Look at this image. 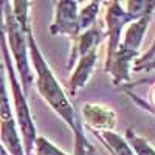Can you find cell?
<instances>
[{"mask_svg":"<svg viewBox=\"0 0 155 155\" xmlns=\"http://www.w3.org/2000/svg\"><path fill=\"white\" fill-rule=\"evenodd\" d=\"M27 36H28V48H30V62H31V68L34 70V84L37 92L73 132L79 113L73 107L68 95L64 92L58 78L54 76L45 56L42 54L33 33V25L27 30Z\"/></svg>","mask_w":155,"mask_h":155,"instance_id":"obj_1","label":"cell"},{"mask_svg":"<svg viewBox=\"0 0 155 155\" xmlns=\"http://www.w3.org/2000/svg\"><path fill=\"white\" fill-rule=\"evenodd\" d=\"M0 51L5 64L6 79L9 82L11 96H12V112L19 127V134L22 138V146L25 155H34V141L37 138V129L33 120V113L28 106V99L25 95L20 79L16 74V67L12 58L9 54L8 44H6V34H5V22H3V0H0Z\"/></svg>","mask_w":155,"mask_h":155,"instance_id":"obj_2","label":"cell"},{"mask_svg":"<svg viewBox=\"0 0 155 155\" xmlns=\"http://www.w3.org/2000/svg\"><path fill=\"white\" fill-rule=\"evenodd\" d=\"M3 22H5V34L9 54L14 62V67L20 76V84L25 95H28L33 85V68L30 62V48H28V36L27 30L31 27V22L27 25H20L14 14H12L11 2L3 0Z\"/></svg>","mask_w":155,"mask_h":155,"instance_id":"obj_3","label":"cell"},{"mask_svg":"<svg viewBox=\"0 0 155 155\" xmlns=\"http://www.w3.org/2000/svg\"><path fill=\"white\" fill-rule=\"evenodd\" d=\"M0 143L5 146L9 155H25L19 127L9 101L5 64L2 61H0Z\"/></svg>","mask_w":155,"mask_h":155,"instance_id":"obj_4","label":"cell"},{"mask_svg":"<svg viewBox=\"0 0 155 155\" xmlns=\"http://www.w3.org/2000/svg\"><path fill=\"white\" fill-rule=\"evenodd\" d=\"M106 39H107V59L109 61L118 50L121 39L124 34V30L129 23L135 22L137 19H134L129 12L126 11V8L123 6V3L116 2H109L107 3V11H106Z\"/></svg>","mask_w":155,"mask_h":155,"instance_id":"obj_5","label":"cell"},{"mask_svg":"<svg viewBox=\"0 0 155 155\" xmlns=\"http://www.w3.org/2000/svg\"><path fill=\"white\" fill-rule=\"evenodd\" d=\"M78 14H79V8H78V2H74V0H59V2H56L54 19L50 25V34L65 36L74 41L81 34L79 23H78Z\"/></svg>","mask_w":155,"mask_h":155,"instance_id":"obj_6","label":"cell"},{"mask_svg":"<svg viewBox=\"0 0 155 155\" xmlns=\"http://www.w3.org/2000/svg\"><path fill=\"white\" fill-rule=\"evenodd\" d=\"M81 121L90 132H112L116 126V113L98 102H85L81 107Z\"/></svg>","mask_w":155,"mask_h":155,"instance_id":"obj_7","label":"cell"},{"mask_svg":"<svg viewBox=\"0 0 155 155\" xmlns=\"http://www.w3.org/2000/svg\"><path fill=\"white\" fill-rule=\"evenodd\" d=\"M107 36H106V31L102 30L99 25L96 23L95 27L88 28L87 31L81 33L78 36L74 41H73V45H71V51H70V58L67 61V68H73L76 65V62L79 61L82 56L88 54L90 51L93 50H98L101 42L104 41Z\"/></svg>","mask_w":155,"mask_h":155,"instance_id":"obj_8","label":"cell"},{"mask_svg":"<svg viewBox=\"0 0 155 155\" xmlns=\"http://www.w3.org/2000/svg\"><path fill=\"white\" fill-rule=\"evenodd\" d=\"M98 58H99L98 50H93L76 62L74 70H73L70 79H68V84H67L70 96H76L87 85V82L90 81V78H92V74L95 71Z\"/></svg>","mask_w":155,"mask_h":155,"instance_id":"obj_9","label":"cell"},{"mask_svg":"<svg viewBox=\"0 0 155 155\" xmlns=\"http://www.w3.org/2000/svg\"><path fill=\"white\" fill-rule=\"evenodd\" d=\"M150 19H152V14L144 16V17H140L135 22L129 23L126 27V30H124L121 44H120L118 48H123L126 51L140 54V47H141V44H143V39H144L146 31L149 28Z\"/></svg>","mask_w":155,"mask_h":155,"instance_id":"obj_10","label":"cell"},{"mask_svg":"<svg viewBox=\"0 0 155 155\" xmlns=\"http://www.w3.org/2000/svg\"><path fill=\"white\" fill-rule=\"evenodd\" d=\"M95 138L99 140L110 155H135L132 147L127 144L124 137L118 135L116 132H93Z\"/></svg>","mask_w":155,"mask_h":155,"instance_id":"obj_11","label":"cell"},{"mask_svg":"<svg viewBox=\"0 0 155 155\" xmlns=\"http://www.w3.org/2000/svg\"><path fill=\"white\" fill-rule=\"evenodd\" d=\"M124 140L127 141V144L132 147L135 155H155V147L149 143L144 137L138 135L134 127H129L126 130Z\"/></svg>","mask_w":155,"mask_h":155,"instance_id":"obj_12","label":"cell"},{"mask_svg":"<svg viewBox=\"0 0 155 155\" xmlns=\"http://www.w3.org/2000/svg\"><path fill=\"white\" fill-rule=\"evenodd\" d=\"M101 2H88L82 9H79L78 14V23H79V31L84 33L88 28H92L96 25V19L101 9Z\"/></svg>","mask_w":155,"mask_h":155,"instance_id":"obj_13","label":"cell"},{"mask_svg":"<svg viewBox=\"0 0 155 155\" xmlns=\"http://www.w3.org/2000/svg\"><path fill=\"white\" fill-rule=\"evenodd\" d=\"M124 8L134 19H140V17L153 14L155 0H127Z\"/></svg>","mask_w":155,"mask_h":155,"instance_id":"obj_14","label":"cell"},{"mask_svg":"<svg viewBox=\"0 0 155 155\" xmlns=\"http://www.w3.org/2000/svg\"><path fill=\"white\" fill-rule=\"evenodd\" d=\"M34 155H68V153L61 150L58 146H54L45 137L37 135V138L34 141Z\"/></svg>","mask_w":155,"mask_h":155,"instance_id":"obj_15","label":"cell"},{"mask_svg":"<svg viewBox=\"0 0 155 155\" xmlns=\"http://www.w3.org/2000/svg\"><path fill=\"white\" fill-rule=\"evenodd\" d=\"M155 58V39H153V42H152V45L147 48V51L146 53H143L137 61H135V64H134V68H132V71H137L140 67H143V65H146L147 62H150L152 59Z\"/></svg>","mask_w":155,"mask_h":155,"instance_id":"obj_16","label":"cell"},{"mask_svg":"<svg viewBox=\"0 0 155 155\" xmlns=\"http://www.w3.org/2000/svg\"><path fill=\"white\" fill-rule=\"evenodd\" d=\"M141 71H155V58L150 61V62H147L146 65H143V67H140L135 73H141Z\"/></svg>","mask_w":155,"mask_h":155,"instance_id":"obj_17","label":"cell"},{"mask_svg":"<svg viewBox=\"0 0 155 155\" xmlns=\"http://www.w3.org/2000/svg\"><path fill=\"white\" fill-rule=\"evenodd\" d=\"M84 155H99L98 152H96V149L92 146V143H87V146H85V150H84Z\"/></svg>","mask_w":155,"mask_h":155,"instance_id":"obj_18","label":"cell"},{"mask_svg":"<svg viewBox=\"0 0 155 155\" xmlns=\"http://www.w3.org/2000/svg\"><path fill=\"white\" fill-rule=\"evenodd\" d=\"M150 99H152V104H150V106L155 109V85L150 88Z\"/></svg>","mask_w":155,"mask_h":155,"instance_id":"obj_19","label":"cell"},{"mask_svg":"<svg viewBox=\"0 0 155 155\" xmlns=\"http://www.w3.org/2000/svg\"><path fill=\"white\" fill-rule=\"evenodd\" d=\"M0 155H9V153H8V150L5 149V146H3L2 143H0Z\"/></svg>","mask_w":155,"mask_h":155,"instance_id":"obj_20","label":"cell"}]
</instances>
